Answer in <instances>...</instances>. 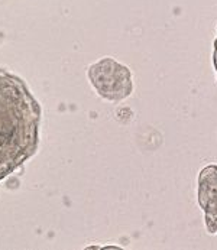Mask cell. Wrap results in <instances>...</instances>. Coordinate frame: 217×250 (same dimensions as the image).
Masks as SVG:
<instances>
[{"mask_svg": "<svg viewBox=\"0 0 217 250\" xmlns=\"http://www.w3.org/2000/svg\"><path fill=\"white\" fill-rule=\"evenodd\" d=\"M197 200L204 213V224L210 234H217V164L204 167L197 179Z\"/></svg>", "mask_w": 217, "mask_h": 250, "instance_id": "3957f363", "label": "cell"}, {"mask_svg": "<svg viewBox=\"0 0 217 250\" xmlns=\"http://www.w3.org/2000/svg\"><path fill=\"white\" fill-rule=\"evenodd\" d=\"M41 117V104L26 83L0 68V182L38 152Z\"/></svg>", "mask_w": 217, "mask_h": 250, "instance_id": "6da1fadb", "label": "cell"}, {"mask_svg": "<svg viewBox=\"0 0 217 250\" xmlns=\"http://www.w3.org/2000/svg\"><path fill=\"white\" fill-rule=\"evenodd\" d=\"M88 78L97 94L108 102H122L133 93L132 71L114 58H102L93 64Z\"/></svg>", "mask_w": 217, "mask_h": 250, "instance_id": "7a4b0ae2", "label": "cell"}, {"mask_svg": "<svg viewBox=\"0 0 217 250\" xmlns=\"http://www.w3.org/2000/svg\"><path fill=\"white\" fill-rule=\"evenodd\" d=\"M213 67H215V71H216V78H217V36L213 42Z\"/></svg>", "mask_w": 217, "mask_h": 250, "instance_id": "277c9868", "label": "cell"}]
</instances>
